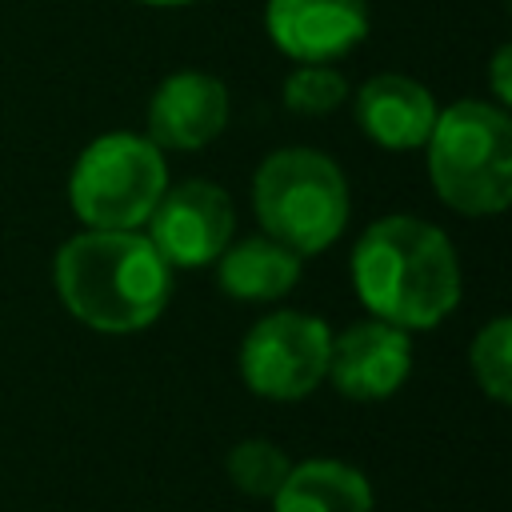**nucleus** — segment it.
Returning a JSON list of instances; mask_svg holds the SVG:
<instances>
[{"instance_id":"f257e3e1","label":"nucleus","mask_w":512,"mask_h":512,"mask_svg":"<svg viewBox=\"0 0 512 512\" xmlns=\"http://www.w3.org/2000/svg\"><path fill=\"white\" fill-rule=\"evenodd\" d=\"M352 288L372 320L424 332L460 304V260L436 224L404 212L380 216L352 248Z\"/></svg>"},{"instance_id":"f03ea898","label":"nucleus","mask_w":512,"mask_h":512,"mask_svg":"<svg viewBox=\"0 0 512 512\" xmlns=\"http://www.w3.org/2000/svg\"><path fill=\"white\" fill-rule=\"evenodd\" d=\"M52 284L84 328L124 336L160 320L172 296V268L140 228H84L60 244Z\"/></svg>"},{"instance_id":"7ed1b4c3","label":"nucleus","mask_w":512,"mask_h":512,"mask_svg":"<svg viewBox=\"0 0 512 512\" xmlns=\"http://www.w3.org/2000/svg\"><path fill=\"white\" fill-rule=\"evenodd\" d=\"M428 180L460 216H496L512 200V120L504 104L456 100L424 140Z\"/></svg>"},{"instance_id":"20e7f679","label":"nucleus","mask_w":512,"mask_h":512,"mask_svg":"<svg viewBox=\"0 0 512 512\" xmlns=\"http://www.w3.org/2000/svg\"><path fill=\"white\" fill-rule=\"evenodd\" d=\"M252 208L264 236L296 256H316L344 236L348 180L328 152L292 144L260 160L252 176Z\"/></svg>"},{"instance_id":"39448f33","label":"nucleus","mask_w":512,"mask_h":512,"mask_svg":"<svg viewBox=\"0 0 512 512\" xmlns=\"http://www.w3.org/2000/svg\"><path fill=\"white\" fill-rule=\"evenodd\" d=\"M164 188V152L136 132L96 136L68 172V204L88 228H140Z\"/></svg>"},{"instance_id":"423d86ee","label":"nucleus","mask_w":512,"mask_h":512,"mask_svg":"<svg viewBox=\"0 0 512 512\" xmlns=\"http://www.w3.org/2000/svg\"><path fill=\"white\" fill-rule=\"evenodd\" d=\"M332 328L312 312H272L244 332L240 380L264 400H304L328 376Z\"/></svg>"},{"instance_id":"0eeeda50","label":"nucleus","mask_w":512,"mask_h":512,"mask_svg":"<svg viewBox=\"0 0 512 512\" xmlns=\"http://www.w3.org/2000/svg\"><path fill=\"white\" fill-rule=\"evenodd\" d=\"M148 224L152 248L164 256L168 268H204L216 264V256L232 244L236 212L220 184L212 180H184L176 188H164L156 200Z\"/></svg>"},{"instance_id":"6e6552de","label":"nucleus","mask_w":512,"mask_h":512,"mask_svg":"<svg viewBox=\"0 0 512 512\" xmlns=\"http://www.w3.org/2000/svg\"><path fill=\"white\" fill-rule=\"evenodd\" d=\"M408 372H412V336L384 320H360L332 336L324 380H332L340 396L372 404L400 392Z\"/></svg>"},{"instance_id":"1a4fd4ad","label":"nucleus","mask_w":512,"mask_h":512,"mask_svg":"<svg viewBox=\"0 0 512 512\" xmlns=\"http://www.w3.org/2000/svg\"><path fill=\"white\" fill-rule=\"evenodd\" d=\"M268 40L296 64H332L368 36V0H268Z\"/></svg>"},{"instance_id":"9d476101","label":"nucleus","mask_w":512,"mask_h":512,"mask_svg":"<svg viewBox=\"0 0 512 512\" xmlns=\"http://www.w3.org/2000/svg\"><path fill=\"white\" fill-rule=\"evenodd\" d=\"M228 88L212 72L180 68L164 76L148 100V140L164 152H192L228 128Z\"/></svg>"},{"instance_id":"9b49d317","label":"nucleus","mask_w":512,"mask_h":512,"mask_svg":"<svg viewBox=\"0 0 512 512\" xmlns=\"http://www.w3.org/2000/svg\"><path fill=\"white\" fill-rule=\"evenodd\" d=\"M356 124L360 132L388 148V152H408V148H424L432 124H436V100L432 92L404 76V72H376L356 88Z\"/></svg>"},{"instance_id":"f8f14e48","label":"nucleus","mask_w":512,"mask_h":512,"mask_svg":"<svg viewBox=\"0 0 512 512\" xmlns=\"http://www.w3.org/2000/svg\"><path fill=\"white\" fill-rule=\"evenodd\" d=\"M304 272V256L284 248L272 236H248L240 244H228L216 256V284L232 300H280L296 288Z\"/></svg>"},{"instance_id":"ddd939ff","label":"nucleus","mask_w":512,"mask_h":512,"mask_svg":"<svg viewBox=\"0 0 512 512\" xmlns=\"http://www.w3.org/2000/svg\"><path fill=\"white\" fill-rule=\"evenodd\" d=\"M272 512H372V484L344 460H300L276 488Z\"/></svg>"},{"instance_id":"4468645a","label":"nucleus","mask_w":512,"mask_h":512,"mask_svg":"<svg viewBox=\"0 0 512 512\" xmlns=\"http://www.w3.org/2000/svg\"><path fill=\"white\" fill-rule=\"evenodd\" d=\"M288 468H292L288 452L272 440H260V436H248V440L232 444V452L224 460V472H228L232 488L252 496V500H272L276 488L284 484Z\"/></svg>"},{"instance_id":"2eb2a0df","label":"nucleus","mask_w":512,"mask_h":512,"mask_svg":"<svg viewBox=\"0 0 512 512\" xmlns=\"http://www.w3.org/2000/svg\"><path fill=\"white\" fill-rule=\"evenodd\" d=\"M468 368H472V380L480 384V392L488 400H496V404L512 400V320L508 316L488 320L472 336Z\"/></svg>"},{"instance_id":"dca6fc26","label":"nucleus","mask_w":512,"mask_h":512,"mask_svg":"<svg viewBox=\"0 0 512 512\" xmlns=\"http://www.w3.org/2000/svg\"><path fill=\"white\" fill-rule=\"evenodd\" d=\"M348 100V80L332 64H296L284 80V108L300 116H324Z\"/></svg>"},{"instance_id":"f3484780","label":"nucleus","mask_w":512,"mask_h":512,"mask_svg":"<svg viewBox=\"0 0 512 512\" xmlns=\"http://www.w3.org/2000/svg\"><path fill=\"white\" fill-rule=\"evenodd\" d=\"M508 68H512V48H508V44H500V48H496V56H492V96H496V104H508V100H512Z\"/></svg>"},{"instance_id":"a211bd4d","label":"nucleus","mask_w":512,"mask_h":512,"mask_svg":"<svg viewBox=\"0 0 512 512\" xmlns=\"http://www.w3.org/2000/svg\"><path fill=\"white\" fill-rule=\"evenodd\" d=\"M148 8H184V4H196V0H140Z\"/></svg>"}]
</instances>
